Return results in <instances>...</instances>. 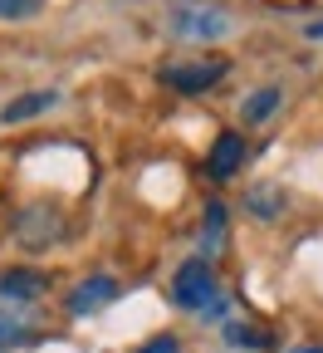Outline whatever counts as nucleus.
<instances>
[{
  "instance_id": "dca6fc26",
  "label": "nucleus",
  "mask_w": 323,
  "mask_h": 353,
  "mask_svg": "<svg viewBox=\"0 0 323 353\" xmlns=\"http://www.w3.org/2000/svg\"><path fill=\"white\" fill-rule=\"evenodd\" d=\"M284 353H323L318 343H299V348H284Z\"/></svg>"
},
{
  "instance_id": "39448f33",
  "label": "nucleus",
  "mask_w": 323,
  "mask_h": 353,
  "mask_svg": "<svg viewBox=\"0 0 323 353\" xmlns=\"http://www.w3.org/2000/svg\"><path fill=\"white\" fill-rule=\"evenodd\" d=\"M113 299H118V280H113V275H94V280L74 285V294H69V314H79V319L103 314Z\"/></svg>"
},
{
  "instance_id": "7ed1b4c3",
  "label": "nucleus",
  "mask_w": 323,
  "mask_h": 353,
  "mask_svg": "<svg viewBox=\"0 0 323 353\" xmlns=\"http://www.w3.org/2000/svg\"><path fill=\"white\" fill-rule=\"evenodd\" d=\"M225 79V59H187V64H167L162 83L176 88V94H206Z\"/></svg>"
},
{
  "instance_id": "1a4fd4ad",
  "label": "nucleus",
  "mask_w": 323,
  "mask_h": 353,
  "mask_svg": "<svg viewBox=\"0 0 323 353\" xmlns=\"http://www.w3.org/2000/svg\"><path fill=\"white\" fill-rule=\"evenodd\" d=\"M54 103H59V94H50V88H44V94H25V99H15V103L0 108V123H25V118H39V113H50Z\"/></svg>"
},
{
  "instance_id": "6e6552de",
  "label": "nucleus",
  "mask_w": 323,
  "mask_h": 353,
  "mask_svg": "<svg viewBox=\"0 0 323 353\" xmlns=\"http://www.w3.org/2000/svg\"><path fill=\"white\" fill-rule=\"evenodd\" d=\"M44 294V275H34V270H10V275H0V299L6 304H34Z\"/></svg>"
},
{
  "instance_id": "f8f14e48",
  "label": "nucleus",
  "mask_w": 323,
  "mask_h": 353,
  "mask_svg": "<svg viewBox=\"0 0 323 353\" xmlns=\"http://www.w3.org/2000/svg\"><path fill=\"white\" fill-rule=\"evenodd\" d=\"M206 231H211V241H206V250H201V255L211 260V250H216V245H220V236H225V206H220V201H211V206H206Z\"/></svg>"
},
{
  "instance_id": "4468645a",
  "label": "nucleus",
  "mask_w": 323,
  "mask_h": 353,
  "mask_svg": "<svg viewBox=\"0 0 323 353\" xmlns=\"http://www.w3.org/2000/svg\"><path fill=\"white\" fill-rule=\"evenodd\" d=\"M143 353H176V339H171V334H162V339L143 343Z\"/></svg>"
},
{
  "instance_id": "ddd939ff",
  "label": "nucleus",
  "mask_w": 323,
  "mask_h": 353,
  "mask_svg": "<svg viewBox=\"0 0 323 353\" xmlns=\"http://www.w3.org/2000/svg\"><path fill=\"white\" fill-rule=\"evenodd\" d=\"M44 6V0H0V20H25Z\"/></svg>"
},
{
  "instance_id": "9b49d317",
  "label": "nucleus",
  "mask_w": 323,
  "mask_h": 353,
  "mask_svg": "<svg viewBox=\"0 0 323 353\" xmlns=\"http://www.w3.org/2000/svg\"><path fill=\"white\" fill-rule=\"evenodd\" d=\"M225 343H230V348H269V339H264L260 329H250V324H230V329H225Z\"/></svg>"
},
{
  "instance_id": "423d86ee",
  "label": "nucleus",
  "mask_w": 323,
  "mask_h": 353,
  "mask_svg": "<svg viewBox=\"0 0 323 353\" xmlns=\"http://www.w3.org/2000/svg\"><path fill=\"white\" fill-rule=\"evenodd\" d=\"M240 162H245V138H240V132H220L211 157H206V172L216 176V182H225V176L240 172Z\"/></svg>"
},
{
  "instance_id": "9d476101",
  "label": "nucleus",
  "mask_w": 323,
  "mask_h": 353,
  "mask_svg": "<svg viewBox=\"0 0 323 353\" xmlns=\"http://www.w3.org/2000/svg\"><path fill=\"white\" fill-rule=\"evenodd\" d=\"M274 108H280V88H260V94L245 103V118H250V123H264Z\"/></svg>"
},
{
  "instance_id": "f257e3e1",
  "label": "nucleus",
  "mask_w": 323,
  "mask_h": 353,
  "mask_svg": "<svg viewBox=\"0 0 323 353\" xmlns=\"http://www.w3.org/2000/svg\"><path fill=\"white\" fill-rule=\"evenodd\" d=\"M167 30L176 39H191V44H216L236 30V20H230V10L211 6V0H176L167 10Z\"/></svg>"
},
{
  "instance_id": "0eeeda50",
  "label": "nucleus",
  "mask_w": 323,
  "mask_h": 353,
  "mask_svg": "<svg viewBox=\"0 0 323 353\" xmlns=\"http://www.w3.org/2000/svg\"><path fill=\"white\" fill-rule=\"evenodd\" d=\"M34 339V319H30V309L25 304H6L0 299V353L6 348H20Z\"/></svg>"
},
{
  "instance_id": "f03ea898",
  "label": "nucleus",
  "mask_w": 323,
  "mask_h": 353,
  "mask_svg": "<svg viewBox=\"0 0 323 353\" xmlns=\"http://www.w3.org/2000/svg\"><path fill=\"white\" fill-rule=\"evenodd\" d=\"M171 299H176L181 309H196V314H216V309H220V285H216V270H211L206 255L187 260V265L176 270Z\"/></svg>"
},
{
  "instance_id": "2eb2a0df",
  "label": "nucleus",
  "mask_w": 323,
  "mask_h": 353,
  "mask_svg": "<svg viewBox=\"0 0 323 353\" xmlns=\"http://www.w3.org/2000/svg\"><path fill=\"white\" fill-rule=\"evenodd\" d=\"M304 34H309V39H323V20H313V25H309Z\"/></svg>"
},
{
  "instance_id": "20e7f679",
  "label": "nucleus",
  "mask_w": 323,
  "mask_h": 353,
  "mask_svg": "<svg viewBox=\"0 0 323 353\" xmlns=\"http://www.w3.org/2000/svg\"><path fill=\"white\" fill-rule=\"evenodd\" d=\"M59 236H64V221H59L54 206H30V211H20V221H15V241L30 245V250L54 245Z\"/></svg>"
}]
</instances>
